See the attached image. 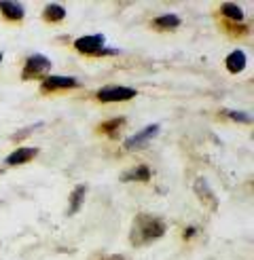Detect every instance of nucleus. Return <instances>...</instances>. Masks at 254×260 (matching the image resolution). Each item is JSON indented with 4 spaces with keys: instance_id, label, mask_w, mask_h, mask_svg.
<instances>
[{
    "instance_id": "12",
    "label": "nucleus",
    "mask_w": 254,
    "mask_h": 260,
    "mask_svg": "<svg viewBox=\"0 0 254 260\" xmlns=\"http://www.w3.org/2000/svg\"><path fill=\"white\" fill-rule=\"evenodd\" d=\"M83 197H85V186H76V190L72 192V199H70V214H74L81 207Z\"/></svg>"
},
{
    "instance_id": "15",
    "label": "nucleus",
    "mask_w": 254,
    "mask_h": 260,
    "mask_svg": "<svg viewBox=\"0 0 254 260\" xmlns=\"http://www.w3.org/2000/svg\"><path fill=\"white\" fill-rule=\"evenodd\" d=\"M229 119H235V121H239V123H250L252 119H250V114H246V112H237V110H227L225 112Z\"/></svg>"
},
{
    "instance_id": "9",
    "label": "nucleus",
    "mask_w": 254,
    "mask_h": 260,
    "mask_svg": "<svg viewBox=\"0 0 254 260\" xmlns=\"http://www.w3.org/2000/svg\"><path fill=\"white\" fill-rule=\"evenodd\" d=\"M0 11H3L9 19H21L23 17V7L19 3H0Z\"/></svg>"
},
{
    "instance_id": "14",
    "label": "nucleus",
    "mask_w": 254,
    "mask_h": 260,
    "mask_svg": "<svg viewBox=\"0 0 254 260\" xmlns=\"http://www.w3.org/2000/svg\"><path fill=\"white\" fill-rule=\"evenodd\" d=\"M223 13H225V15L227 17H231V19H244V13H241V9L239 7H235V5H223Z\"/></svg>"
},
{
    "instance_id": "6",
    "label": "nucleus",
    "mask_w": 254,
    "mask_h": 260,
    "mask_svg": "<svg viewBox=\"0 0 254 260\" xmlns=\"http://www.w3.org/2000/svg\"><path fill=\"white\" fill-rule=\"evenodd\" d=\"M157 132H159V125H148V127L142 129L140 134L127 138V140H125V148H138L140 144H142V142H148L150 138H155Z\"/></svg>"
},
{
    "instance_id": "5",
    "label": "nucleus",
    "mask_w": 254,
    "mask_h": 260,
    "mask_svg": "<svg viewBox=\"0 0 254 260\" xmlns=\"http://www.w3.org/2000/svg\"><path fill=\"white\" fill-rule=\"evenodd\" d=\"M70 87H79V81L70 79V76H49L43 81L45 91H53V89H70Z\"/></svg>"
},
{
    "instance_id": "13",
    "label": "nucleus",
    "mask_w": 254,
    "mask_h": 260,
    "mask_svg": "<svg viewBox=\"0 0 254 260\" xmlns=\"http://www.w3.org/2000/svg\"><path fill=\"white\" fill-rule=\"evenodd\" d=\"M180 23V19H178L176 15H163V17H157L155 19V25H159V28H176V25Z\"/></svg>"
},
{
    "instance_id": "17",
    "label": "nucleus",
    "mask_w": 254,
    "mask_h": 260,
    "mask_svg": "<svg viewBox=\"0 0 254 260\" xmlns=\"http://www.w3.org/2000/svg\"><path fill=\"white\" fill-rule=\"evenodd\" d=\"M0 61H3V55H0Z\"/></svg>"
},
{
    "instance_id": "16",
    "label": "nucleus",
    "mask_w": 254,
    "mask_h": 260,
    "mask_svg": "<svg viewBox=\"0 0 254 260\" xmlns=\"http://www.w3.org/2000/svg\"><path fill=\"white\" fill-rule=\"evenodd\" d=\"M119 125H123V119H119V121H112V123H106V125L102 127V129H110V132H112V129H114V127H119Z\"/></svg>"
},
{
    "instance_id": "11",
    "label": "nucleus",
    "mask_w": 254,
    "mask_h": 260,
    "mask_svg": "<svg viewBox=\"0 0 254 260\" xmlns=\"http://www.w3.org/2000/svg\"><path fill=\"white\" fill-rule=\"evenodd\" d=\"M148 178H150V172L146 170L144 165H140L138 170L127 172V174H123V176H121V180H123V182H127V180H148Z\"/></svg>"
},
{
    "instance_id": "7",
    "label": "nucleus",
    "mask_w": 254,
    "mask_h": 260,
    "mask_svg": "<svg viewBox=\"0 0 254 260\" xmlns=\"http://www.w3.org/2000/svg\"><path fill=\"white\" fill-rule=\"evenodd\" d=\"M36 148H17L13 154H9L7 157V165H19V163H25L36 157Z\"/></svg>"
},
{
    "instance_id": "1",
    "label": "nucleus",
    "mask_w": 254,
    "mask_h": 260,
    "mask_svg": "<svg viewBox=\"0 0 254 260\" xmlns=\"http://www.w3.org/2000/svg\"><path fill=\"white\" fill-rule=\"evenodd\" d=\"M98 98L102 102H123L136 98V89L132 87H104L98 91Z\"/></svg>"
},
{
    "instance_id": "10",
    "label": "nucleus",
    "mask_w": 254,
    "mask_h": 260,
    "mask_svg": "<svg viewBox=\"0 0 254 260\" xmlns=\"http://www.w3.org/2000/svg\"><path fill=\"white\" fill-rule=\"evenodd\" d=\"M45 17H47L49 21H59V19L66 17V9L59 7V5H49V7L45 9Z\"/></svg>"
},
{
    "instance_id": "3",
    "label": "nucleus",
    "mask_w": 254,
    "mask_h": 260,
    "mask_svg": "<svg viewBox=\"0 0 254 260\" xmlns=\"http://www.w3.org/2000/svg\"><path fill=\"white\" fill-rule=\"evenodd\" d=\"M74 47L83 51V53H100L102 47H104V36L96 34V36H83L74 43Z\"/></svg>"
},
{
    "instance_id": "2",
    "label": "nucleus",
    "mask_w": 254,
    "mask_h": 260,
    "mask_svg": "<svg viewBox=\"0 0 254 260\" xmlns=\"http://www.w3.org/2000/svg\"><path fill=\"white\" fill-rule=\"evenodd\" d=\"M142 241H150L155 237H161L163 231H165V224L157 218H142Z\"/></svg>"
},
{
    "instance_id": "8",
    "label": "nucleus",
    "mask_w": 254,
    "mask_h": 260,
    "mask_svg": "<svg viewBox=\"0 0 254 260\" xmlns=\"http://www.w3.org/2000/svg\"><path fill=\"white\" fill-rule=\"evenodd\" d=\"M227 68H229V72H241L246 68V53L233 51V53L227 57Z\"/></svg>"
},
{
    "instance_id": "4",
    "label": "nucleus",
    "mask_w": 254,
    "mask_h": 260,
    "mask_svg": "<svg viewBox=\"0 0 254 260\" xmlns=\"http://www.w3.org/2000/svg\"><path fill=\"white\" fill-rule=\"evenodd\" d=\"M51 68V61L43 55H32L25 63V70H23V76H34V74H43Z\"/></svg>"
}]
</instances>
